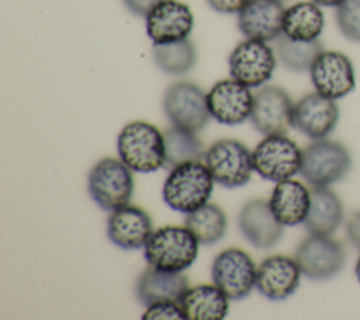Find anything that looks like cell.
Listing matches in <instances>:
<instances>
[{"instance_id":"1","label":"cell","mask_w":360,"mask_h":320,"mask_svg":"<svg viewBox=\"0 0 360 320\" xmlns=\"http://www.w3.org/2000/svg\"><path fill=\"white\" fill-rule=\"evenodd\" d=\"M214 182L205 162H184L170 169L162 187V197L172 210L187 214L208 203Z\"/></svg>"},{"instance_id":"2","label":"cell","mask_w":360,"mask_h":320,"mask_svg":"<svg viewBox=\"0 0 360 320\" xmlns=\"http://www.w3.org/2000/svg\"><path fill=\"white\" fill-rule=\"evenodd\" d=\"M120 158L135 172L148 173L165 166L166 149L163 133L142 120L131 121L117 138Z\"/></svg>"},{"instance_id":"3","label":"cell","mask_w":360,"mask_h":320,"mask_svg":"<svg viewBox=\"0 0 360 320\" xmlns=\"http://www.w3.org/2000/svg\"><path fill=\"white\" fill-rule=\"evenodd\" d=\"M198 244L186 226H163L155 230L143 245V257L153 268L183 272L195 261Z\"/></svg>"},{"instance_id":"4","label":"cell","mask_w":360,"mask_h":320,"mask_svg":"<svg viewBox=\"0 0 360 320\" xmlns=\"http://www.w3.org/2000/svg\"><path fill=\"white\" fill-rule=\"evenodd\" d=\"M132 169L120 158H101L90 171L87 189L97 206L114 211L128 206L134 195Z\"/></svg>"},{"instance_id":"5","label":"cell","mask_w":360,"mask_h":320,"mask_svg":"<svg viewBox=\"0 0 360 320\" xmlns=\"http://www.w3.org/2000/svg\"><path fill=\"white\" fill-rule=\"evenodd\" d=\"M352 169L349 149L332 140H314L302 149L300 173L312 186H329L342 180Z\"/></svg>"},{"instance_id":"6","label":"cell","mask_w":360,"mask_h":320,"mask_svg":"<svg viewBox=\"0 0 360 320\" xmlns=\"http://www.w3.org/2000/svg\"><path fill=\"white\" fill-rule=\"evenodd\" d=\"M214 180L226 189H235L246 185L253 169V156L249 148L233 138L215 141L204 155Z\"/></svg>"},{"instance_id":"7","label":"cell","mask_w":360,"mask_h":320,"mask_svg":"<svg viewBox=\"0 0 360 320\" xmlns=\"http://www.w3.org/2000/svg\"><path fill=\"white\" fill-rule=\"evenodd\" d=\"M252 156L259 176L277 183L300 172L302 149L285 134H271L256 145Z\"/></svg>"},{"instance_id":"8","label":"cell","mask_w":360,"mask_h":320,"mask_svg":"<svg viewBox=\"0 0 360 320\" xmlns=\"http://www.w3.org/2000/svg\"><path fill=\"white\" fill-rule=\"evenodd\" d=\"M294 258L304 276L312 281H328L345 266L346 250L332 235L309 234L297 247Z\"/></svg>"},{"instance_id":"9","label":"cell","mask_w":360,"mask_h":320,"mask_svg":"<svg viewBox=\"0 0 360 320\" xmlns=\"http://www.w3.org/2000/svg\"><path fill=\"white\" fill-rule=\"evenodd\" d=\"M163 110L172 125L200 131L207 125L211 114L204 90L188 80L170 85L163 96Z\"/></svg>"},{"instance_id":"10","label":"cell","mask_w":360,"mask_h":320,"mask_svg":"<svg viewBox=\"0 0 360 320\" xmlns=\"http://www.w3.org/2000/svg\"><path fill=\"white\" fill-rule=\"evenodd\" d=\"M257 268L252 257L236 247L219 252L212 262L211 276L229 300H242L256 286Z\"/></svg>"},{"instance_id":"11","label":"cell","mask_w":360,"mask_h":320,"mask_svg":"<svg viewBox=\"0 0 360 320\" xmlns=\"http://www.w3.org/2000/svg\"><path fill=\"white\" fill-rule=\"evenodd\" d=\"M276 52L260 39L246 38L239 42L229 55L231 76L248 87H259L266 83L276 69Z\"/></svg>"},{"instance_id":"12","label":"cell","mask_w":360,"mask_h":320,"mask_svg":"<svg viewBox=\"0 0 360 320\" xmlns=\"http://www.w3.org/2000/svg\"><path fill=\"white\" fill-rule=\"evenodd\" d=\"M315 90L338 100L356 87V72L352 59L339 51H322L309 69Z\"/></svg>"},{"instance_id":"13","label":"cell","mask_w":360,"mask_h":320,"mask_svg":"<svg viewBox=\"0 0 360 320\" xmlns=\"http://www.w3.org/2000/svg\"><path fill=\"white\" fill-rule=\"evenodd\" d=\"M294 103L280 86H264L253 94L250 121L263 135L285 134L292 127Z\"/></svg>"},{"instance_id":"14","label":"cell","mask_w":360,"mask_h":320,"mask_svg":"<svg viewBox=\"0 0 360 320\" xmlns=\"http://www.w3.org/2000/svg\"><path fill=\"white\" fill-rule=\"evenodd\" d=\"M211 117L219 124L236 125L250 118L253 94L250 87L232 79L218 80L207 93Z\"/></svg>"},{"instance_id":"15","label":"cell","mask_w":360,"mask_h":320,"mask_svg":"<svg viewBox=\"0 0 360 320\" xmlns=\"http://www.w3.org/2000/svg\"><path fill=\"white\" fill-rule=\"evenodd\" d=\"M339 121L336 100L329 99L316 90L307 93L292 110V127L312 140L326 138Z\"/></svg>"},{"instance_id":"16","label":"cell","mask_w":360,"mask_h":320,"mask_svg":"<svg viewBox=\"0 0 360 320\" xmlns=\"http://www.w3.org/2000/svg\"><path fill=\"white\" fill-rule=\"evenodd\" d=\"M194 27L190 7L179 0H163L146 16V34L153 45L188 38Z\"/></svg>"},{"instance_id":"17","label":"cell","mask_w":360,"mask_h":320,"mask_svg":"<svg viewBox=\"0 0 360 320\" xmlns=\"http://www.w3.org/2000/svg\"><path fill=\"white\" fill-rule=\"evenodd\" d=\"M301 269L288 255L266 257L257 266L256 289L269 300H284L300 286Z\"/></svg>"},{"instance_id":"18","label":"cell","mask_w":360,"mask_h":320,"mask_svg":"<svg viewBox=\"0 0 360 320\" xmlns=\"http://www.w3.org/2000/svg\"><path fill=\"white\" fill-rule=\"evenodd\" d=\"M238 224L242 235L255 247L267 250L274 247L283 237L284 226L273 214L269 202L255 199L243 204Z\"/></svg>"},{"instance_id":"19","label":"cell","mask_w":360,"mask_h":320,"mask_svg":"<svg viewBox=\"0 0 360 320\" xmlns=\"http://www.w3.org/2000/svg\"><path fill=\"white\" fill-rule=\"evenodd\" d=\"M285 8L280 0H249L238 13L239 31L252 39L274 41L283 34Z\"/></svg>"},{"instance_id":"20","label":"cell","mask_w":360,"mask_h":320,"mask_svg":"<svg viewBox=\"0 0 360 320\" xmlns=\"http://www.w3.org/2000/svg\"><path fill=\"white\" fill-rule=\"evenodd\" d=\"M153 233L150 216L138 206H124L114 210L107 221L110 241L122 250L142 248Z\"/></svg>"},{"instance_id":"21","label":"cell","mask_w":360,"mask_h":320,"mask_svg":"<svg viewBox=\"0 0 360 320\" xmlns=\"http://www.w3.org/2000/svg\"><path fill=\"white\" fill-rule=\"evenodd\" d=\"M311 204V190L295 179H284L276 183L269 206L283 226H297L305 221Z\"/></svg>"},{"instance_id":"22","label":"cell","mask_w":360,"mask_h":320,"mask_svg":"<svg viewBox=\"0 0 360 320\" xmlns=\"http://www.w3.org/2000/svg\"><path fill=\"white\" fill-rule=\"evenodd\" d=\"M188 288L187 276L181 272H170L149 265L139 275L135 293L143 306L160 300H179Z\"/></svg>"},{"instance_id":"23","label":"cell","mask_w":360,"mask_h":320,"mask_svg":"<svg viewBox=\"0 0 360 320\" xmlns=\"http://www.w3.org/2000/svg\"><path fill=\"white\" fill-rule=\"evenodd\" d=\"M345 210L340 197L329 186L311 189V204L304 226L309 234L332 235L343 223Z\"/></svg>"},{"instance_id":"24","label":"cell","mask_w":360,"mask_h":320,"mask_svg":"<svg viewBox=\"0 0 360 320\" xmlns=\"http://www.w3.org/2000/svg\"><path fill=\"white\" fill-rule=\"evenodd\" d=\"M229 297L215 285L187 288L179 299L187 320H222L228 314Z\"/></svg>"},{"instance_id":"25","label":"cell","mask_w":360,"mask_h":320,"mask_svg":"<svg viewBox=\"0 0 360 320\" xmlns=\"http://www.w3.org/2000/svg\"><path fill=\"white\" fill-rule=\"evenodd\" d=\"M325 16L319 4L298 1L285 8L283 20V34L295 41H314L322 34Z\"/></svg>"},{"instance_id":"26","label":"cell","mask_w":360,"mask_h":320,"mask_svg":"<svg viewBox=\"0 0 360 320\" xmlns=\"http://www.w3.org/2000/svg\"><path fill=\"white\" fill-rule=\"evenodd\" d=\"M184 226L194 234L200 244L212 245L225 235L228 220L219 206L205 203L200 209L186 214Z\"/></svg>"},{"instance_id":"27","label":"cell","mask_w":360,"mask_h":320,"mask_svg":"<svg viewBox=\"0 0 360 320\" xmlns=\"http://www.w3.org/2000/svg\"><path fill=\"white\" fill-rule=\"evenodd\" d=\"M166 159L165 168H174L190 161L204 159L205 149L194 131L172 125L163 131Z\"/></svg>"},{"instance_id":"28","label":"cell","mask_w":360,"mask_h":320,"mask_svg":"<svg viewBox=\"0 0 360 320\" xmlns=\"http://www.w3.org/2000/svg\"><path fill=\"white\" fill-rule=\"evenodd\" d=\"M325 51L323 44L314 41H295L284 34L274 39V52L281 65L294 72L309 70L318 55Z\"/></svg>"},{"instance_id":"29","label":"cell","mask_w":360,"mask_h":320,"mask_svg":"<svg viewBox=\"0 0 360 320\" xmlns=\"http://www.w3.org/2000/svg\"><path fill=\"white\" fill-rule=\"evenodd\" d=\"M152 54L158 68L173 76L190 72L197 62L195 47L188 38L177 42L153 45Z\"/></svg>"},{"instance_id":"30","label":"cell","mask_w":360,"mask_h":320,"mask_svg":"<svg viewBox=\"0 0 360 320\" xmlns=\"http://www.w3.org/2000/svg\"><path fill=\"white\" fill-rule=\"evenodd\" d=\"M336 24L343 37L360 42V0H343L336 7Z\"/></svg>"},{"instance_id":"31","label":"cell","mask_w":360,"mask_h":320,"mask_svg":"<svg viewBox=\"0 0 360 320\" xmlns=\"http://www.w3.org/2000/svg\"><path fill=\"white\" fill-rule=\"evenodd\" d=\"M143 320H187L179 300H160L146 306Z\"/></svg>"},{"instance_id":"32","label":"cell","mask_w":360,"mask_h":320,"mask_svg":"<svg viewBox=\"0 0 360 320\" xmlns=\"http://www.w3.org/2000/svg\"><path fill=\"white\" fill-rule=\"evenodd\" d=\"M207 3L218 13L233 14L239 13L249 3V0H207Z\"/></svg>"},{"instance_id":"33","label":"cell","mask_w":360,"mask_h":320,"mask_svg":"<svg viewBox=\"0 0 360 320\" xmlns=\"http://www.w3.org/2000/svg\"><path fill=\"white\" fill-rule=\"evenodd\" d=\"M125 7L135 16L146 17L149 11L163 0H122Z\"/></svg>"},{"instance_id":"34","label":"cell","mask_w":360,"mask_h":320,"mask_svg":"<svg viewBox=\"0 0 360 320\" xmlns=\"http://www.w3.org/2000/svg\"><path fill=\"white\" fill-rule=\"evenodd\" d=\"M346 235L352 245L360 250V210L352 214L346 224Z\"/></svg>"},{"instance_id":"35","label":"cell","mask_w":360,"mask_h":320,"mask_svg":"<svg viewBox=\"0 0 360 320\" xmlns=\"http://www.w3.org/2000/svg\"><path fill=\"white\" fill-rule=\"evenodd\" d=\"M312 1L319 4L321 7H338L343 0H312Z\"/></svg>"},{"instance_id":"36","label":"cell","mask_w":360,"mask_h":320,"mask_svg":"<svg viewBox=\"0 0 360 320\" xmlns=\"http://www.w3.org/2000/svg\"><path fill=\"white\" fill-rule=\"evenodd\" d=\"M354 275H356V279L360 283V255H359V258L356 261V265H354Z\"/></svg>"},{"instance_id":"37","label":"cell","mask_w":360,"mask_h":320,"mask_svg":"<svg viewBox=\"0 0 360 320\" xmlns=\"http://www.w3.org/2000/svg\"><path fill=\"white\" fill-rule=\"evenodd\" d=\"M280 1H285V0H280Z\"/></svg>"}]
</instances>
